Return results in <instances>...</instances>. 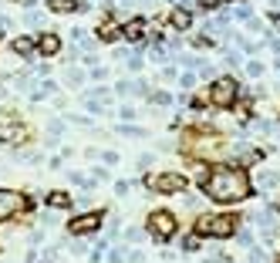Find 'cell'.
<instances>
[{"label":"cell","mask_w":280,"mask_h":263,"mask_svg":"<svg viewBox=\"0 0 280 263\" xmlns=\"http://www.w3.org/2000/svg\"><path fill=\"white\" fill-rule=\"evenodd\" d=\"M236 17H240V21H250V7H247V4H240V7H236Z\"/></svg>","instance_id":"cell-27"},{"label":"cell","mask_w":280,"mask_h":263,"mask_svg":"<svg viewBox=\"0 0 280 263\" xmlns=\"http://www.w3.org/2000/svg\"><path fill=\"white\" fill-rule=\"evenodd\" d=\"M142 260H145V256L138 253V250H132V253H128V263H142Z\"/></svg>","instance_id":"cell-29"},{"label":"cell","mask_w":280,"mask_h":263,"mask_svg":"<svg viewBox=\"0 0 280 263\" xmlns=\"http://www.w3.org/2000/svg\"><path fill=\"white\" fill-rule=\"evenodd\" d=\"M277 183H280L277 172H256V186H260V189H273Z\"/></svg>","instance_id":"cell-16"},{"label":"cell","mask_w":280,"mask_h":263,"mask_svg":"<svg viewBox=\"0 0 280 263\" xmlns=\"http://www.w3.org/2000/svg\"><path fill=\"white\" fill-rule=\"evenodd\" d=\"M145 186L152 192H162V196H172V192L186 189V179L179 172H159V175H145Z\"/></svg>","instance_id":"cell-4"},{"label":"cell","mask_w":280,"mask_h":263,"mask_svg":"<svg viewBox=\"0 0 280 263\" xmlns=\"http://www.w3.org/2000/svg\"><path fill=\"white\" fill-rule=\"evenodd\" d=\"M206 263H233L230 256H223V253H213V256H206Z\"/></svg>","instance_id":"cell-24"},{"label":"cell","mask_w":280,"mask_h":263,"mask_svg":"<svg viewBox=\"0 0 280 263\" xmlns=\"http://www.w3.org/2000/svg\"><path fill=\"white\" fill-rule=\"evenodd\" d=\"M247 74H250V78H260V74H264V64H260V61H247Z\"/></svg>","instance_id":"cell-17"},{"label":"cell","mask_w":280,"mask_h":263,"mask_svg":"<svg viewBox=\"0 0 280 263\" xmlns=\"http://www.w3.org/2000/svg\"><path fill=\"white\" fill-rule=\"evenodd\" d=\"M118 118L122 122H132V118H135V108H132V105H122V108H118Z\"/></svg>","instance_id":"cell-18"},{"label":"cell","mask_w":280,"mask_h":263,"mask_svg":"<svg viewBox=\"0 0 280 263\" xmlns=\"http://www.w3.org/2000/svg\"><path fill=\"white\" fill-rule=\"evenodd\" d=\"M122 132H125V135H132V138L142 135V128H135V125H122Z\"/></svg>","instance_id":"cell-25"},{"label":"cell","mask_w":280,"mask_h":263,"mask_svg":"<svg viewBox=\"0 0 280 263\" xmlns=\"http://www.w3.org/2000/svg\"><path fill=\"white\" fill-rule=\"evenodd\" d=\"M102 226V213H81L78 219H71V236H88V233H98Z\"/></svg>","instance_id":"cell-7"},{"label":"cell","mask_w":280,"mask_h":263,"mask_svg":"<svg viewBox=\"0 0 280 263\" xmlns=\"http://www.w3.org/2000/svg\"><path fill=\"white\" fill-rule=\"evenodd\" d=\"M250 263H267V253H264V250H260V247H256L253 253H250Z\"/></svg>","instance_id":"cell-22"},{"label":"cell","mask_w":280,"mask_h":263,"mask_svg":"<svg viewBox=\"0 0 280 263\" xmlns=\"http://www.w3.org/2000/svg\"><path fill=\"white\" fill-rule=\"evenodd\" d=\"M128 189H132V183H125V179L115 183V192H118V196H128Z\"/></svg>","instance_id":"cell-21"},{"label":"cell","mask_w":280,"mask_h":263,"mask_svg":"<svg viewBox=\"0 0 280 263\" xmlns=\"http://www.w3.org/2000/svg\"><path fill=\"white\" fill-rule=\"evenodd\" d=\"M48 7L54 14H71V10H88V4H81V0H48Z\"/></svg>","instance_id":"cell-11"},{"label":"cell","mask_w":280,"mask_h":263,"mask_svg":"<svg viewBox=\"0 0 280 263\" xmlns=\"http://www.w3.org/2000/svg\"><path fill=\"white\" fill-rule=\"evenodd\" d=\"M81 81H85V71L71 68V71H68V85H81Z\"/></svg>","instance_id":"cell-19"},{"label":"cell","mask_w":280,"mask_h":263,"mask_svg":"<svg viewBox=\"0 0 280 263\" xmlns=\"http://www.w3.org/2000/svg\"><path fill=\"white\" fill-rule=\"evenodd\" d=\"M199 189L213 203H243L250 199V175L240 166H213L199 175Z\"/></svg>","instance_id":"cell-1"},{"label":"cell","mask_w":280,"mask_h":263,"mask_svg":"<svg viewBox=\"0 0 280 263\" xmlns=\"http://www.w3.org/2000/svg\"><path fill=\"white\" fill-rule=\"evenodd\" d=\"M142 31H145V21H142V17H135V21H128V24H125V31H122V34H125L128 41H138V37H142Z\"/></svg>","instance_id":"cell-14"},{"label":"cell","mask_w":280,"mask_h":263,"mask_svg":"<svg viewBox=\"0 0 280 263\" xmlns=\"http://www.w3.org/2000/svg\"><path fill=\"white\" fill-rule=\"evenodd\" d=\"M203 10H216V7H223V0H196Z\"/></svg>","instance_id":"cell-20"},{"label":"cell","mask_w":280,"mask_h":263,"mask_svg":"<svg viewBox=\"0 0 280 263\" xmlns=\"http://www.w3.org/2000/svg\"><path fill=\"white\" fill-rule=\"evenodd\" d=\"M206 98H209V105H216V108H233V102L240 98V85L233 78H216Z\"/></svg>","instance_id":"cell-3"},{"label":"cell","mask_w":280,"mask_h":263,"mask_svg":"<svg viewBox=\"0 0 280 263\" xmlns=\"http://www.w3.org/2000/svg\"><path fill=\"white\" fill-rule=\"evenodd\" d=\"M149 233H152L159 243L172 239V233H176V216L169 213V209H155V213L149 216Z\"/></svg>","instance_id":"cell-5"},{"label":"cell","mask_w":280,"mask_h":263,"mask_svg":"<svg viewBox=\"0 0 280 263\" xmlns=\"http://www.w3.org/2000/svg\"><path fill=\"white\" fill-rule=\"evenodd\" d=\"M21 138H24V125H21V122H14V118L0 122V142L4 145H14V142H21Z\"/></svg>","instance_id":"cell-9"},{"label":"cell","mask_w":280,"mask_h":263,"mask_svg":"<svg viewBox=\"0 0 280 263\" xmlns=\"http://www.w3.org/2000/svg\"><path fill=\"white\" fill-rule=\"evenodd\" d=\"M24 206H27V199L17 189H0V223L10 219V216H17Z\"/></svg>","instance_id":"cell-6"},{"label":"cell","mask_w":280,"mask_h":263,"mask_svg":"<svg viewBox=\"0 0 280 263\" xmlns=\"http://www.w3.org/2000/svg\"><path fill=\"white\" fill-rule=\"evenodd\" d=\"M91 78H95V81H105V78H108V71H105V68H91Z\"/></svg>","instance_id":"cell-26"},{"label":"cell","mask_w":280,"mask_h":263,"mask_svg":"<svg viewBox=\"0 0 280 263\" xmlns=\"http://www.w3.org/2000/svg\"><path fill=\"white\" fill-rule=\"evenodd\" d=\"M223 149H226L223 138H196V145H189L192 155H203V159H216Z\"/></svg>","instance_id":"cell-8"},{"label":"cell","mask_w":280,"mask_h":263,"mask_svg":"<svg viewBox=\"0 0 280 263\" xmlns=\"http://www.w3.org/2000/svg\"><path fill=\"white\" fill-rule=\"evenodd\" d=\"M192 81H196L192 74H183V78H179V85H183V88H192Z\"/></svg>","instance_id":"cell-30"},{"label":"cell","mask_w":280,"mask_h":263,"mask_svg":"<svg viewBox=\"0 0 280 263\" xmlns=\"http://www.w3.org/2000/svg\"><path fill=\"white\" fill-rule=\"evenodd\" d=\"M183 247L189 250V253H196V236H186V239H183Z\"/></svg>","instance_id":"cell-28"},{"label":"cell","mask_w":280,"mask_h":263,"mask_svg":"<svg viewBox=\"0 0 280 263\" xmlns=\"http://www.w3.org/2000/svg\"><path fill=\"white\" fill-rule=\"evenodd\" d=\"M71 196H68V192H51V196H48V206H54V209H68V206H71Z\"/></svg>","instance_id":"cell-15"},{"label":"cell","mask_w":280,"mask_h":263,"mask_svg":"<svg viewBox=\"0 0 280 263\" xmlns=\"http://www.w3.org/2000/svg\"><path fill=\"white\" fill-rule=\"evenodd\" d=\"M112 263H122V250H112V256H108Z\"/></svg>","instance_id":"cell-31"},{"label":"cell","mask_w":280,"mask_h":263,"mask_svg":"<svg viewBox=\"0 0 280 263\" xmlns=\"http://www.w3.org/2000/svg\"><path fill=\"white\" fill-rule=\"evenodd\" d=\"M152 102H155V105H169V102H172V98H169L166 91H155V95H152Z\"/></svg>","instance_id":"cell-23"},{"label":"cell","mask_w":280,"mask_h":263,"mask_svg":"<svg viewBox=\"0 0 280 263\" xmlns=\"http://www.w3.org/2000/svg\"><path fill=\"white\" fill-rule=\"evenodd\" d=\"M34 44H37V54H44V57H54L57 51H61V41H57V34H41Z\"/></svg>","instance_id":"cell-10"},{"label":"cell","mask_w":280,"mask_h":263,"mask_svg":"<svg viewBox=\"0 0 280 263\" xmlns=\"http://www.w3.org/2000/svg\"><path fill=\"white\" fill-rule=\"evenodd\" d=\"M169 24L176 27V31H189V24H192V14L186 7H176L172 14H169Z\"/></svg>","instance_id":"cell-12"},{"label":"cell","mask_w":280,"mask_h":263,"mask_svg":"<svg viewBox=\"0 0 280 263\" xmlns=\"http://www.w3.org/2000/svg\"><path fill=\"white\" fill-rule=\"evenodd\" d=\"M236 230V219L233 216H203L196 223V236H209V239H226Z\"/></svg>","instance_id":"cell-2"},{"label":"cell","mask_w":280,"mask_h":263,"mask_svg":"<svg viewBox=\"0 0 280 263\" xmlns=\"http://www.w3.org/2000/svg\"><path fill=\"white\" fill-rule=\"evenodd\" d=\"M10 48H14V54H21V57H24V61H31V57H34V51H37V44H34L31 37H17L14 44H10Z\"/></svg>","instance_id":"cell-13"}]
</instances>
